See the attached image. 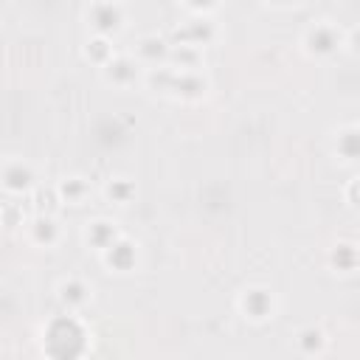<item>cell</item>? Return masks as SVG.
<instances>
[{"label":"cell","instance_id":"6da1fadb","mask_svg":"<svg viewBox=\"0 0 360 360\" xmlns=\"http://www.w3.org/2000/svg\"><path fill=\"white\" fill-rule=\"evenodd\" d=\"M45 352L51 357H76L84 352V329L76 318H53L45 329Z\"/></svg>","mask_w":360,"mask_h":360},{"label":"cell","instance_id":"7a4b0ae2","mask_svg":"<svg viewBox=\"0 0 360 360\" xmlns=\"http://www.w3.org/2000/svg\"><path fill=\"white\" fill-rule=\"evenodd\" d=\"M90 22L96 28L98 37H107V34H115L124 22V14H121V6L115 0H96L90 6Z\"/></svg>","mask_w":360,"mask_h":360},{"label":"cell","instance_id":"3957f363","mask_svg":"<svg viewBox=\"0 0 360 360\" xmlns=\"http://www.w3.org/2000/svg\"><path fill=\"white\" fill-rule=\"evenodd\" d=\"M307 51L309 53H315V56H329L338 45H340V34L332 28V25H326V22H318V25H312L309 31H307Z\"/></svg>","mask_w":360,"mask_h":360},{"label":"cell","instance_id":"277c9868","mask_svg":"<svg viewBox=\"0 0 360 360\" xmlns=\"http://www.w3.org/2000/svg\"><path fill=\"white\" fill-rule=\"evenodd\" d=\"M31 180H34L31 169H28L25 163H20V160H8V163L0 169V183H3V188L14 191V194L28 191V188H31Z\"/></svg>","mask_w":360,"mask_h":360},{"label":"cell","instance_id":"5b68a950","mask_svg":"<svg viewBox=\"0 0 360 360\" xmlns=\"http://www.w3.org/2000/svg\"><path fill=\"white\" fill-rule=\"evenodd\" d=\"M101 68H104L107 82H112V84H129L138 76V62L129 56H110Z\"/></svg>","mask_w":360,"mask_h":360},{"label":"cell","instance_id":"8992f818","mask_svg":"<svg viewBox=\"0 0 360 360\" xmlns=\"http://www.w3.org/2000/svg\"><path fill=\"white\" fill-rule=\"evenodd\" d=\"M242 312H245L248 318H253V321L267 318V315L273 312V295H270L267 290H262V287L248 290V292L242 295Z\"/></svg>","mask_w":360,"mask_h":360},{"label":"cell","instance_id":"52a82bcc","mask_svg":"<svg viewBox=\"0 0 360 360\" xmlns=\"http://www.w3.org/2000/svg\"><path fill=\"white\" fill-rule=\"evenodd\" d=\"M211 37H214V28H211L208 20H191L188 25H183V28L174 31V42H180V45H191V48L205 45Z\"/></svg>","mask_w":360,"mask_h":360},{"label":"cell","instance_id":"ba28073f","mask_svg":"<svg viewBox=\"0 0 360 360\" xmlns=\"http://www.w3.org/2000/svg\"><path fill=\"white\" fill-rule=\"evenodd\" d=\"M104 262L118 270V273H127L132 264H135V248L127 242V239H115L110 248H104Z\"/></svg>","mask_w":360,"mask_h":360},{"label":"cell","instance_id":"9c48e42d","mask_svg":"<svg viewBox=\"0 0 360 360\" xmlns=\"http://www.w3.org/2000/svg\"><path fill=\"white\" fill-rule=\"evenodd\" d=\"M59 298L68 307H82V304L90 301V287L82 278H68V281L59 284Z\"/></svg>","mask_w":360,"mask_h":360},{"label":"cell","instance_id":"30bf717a","mask_svg":"<svg viewBox=\"0 0 360 360\" xmlns=\"http://www.w3.org/2000/svg\"><path fill=\"white\" fill-rule=\"evenodd\" d=\"M115 239H118V231L112 228V222H107V219H96V222H90V228H87V242H90L96 250L110 248Z\"/></svg>","mask_w":360,"mask_h":360},{"label":"cell","instance_id":"8fae6325","mask_svg":"<svg viewBox=\"0 0 360 360\" xmlns=\"http://www.w3.org/2000/svg\"><path fill=\"white\" fill-rule=\"evenodd\" d=\"M138 56L143 62H149V65H158V62H163L169 56V45L163 39H158V37H143L138 42Z\"/></svg>","mask_w":360,"mask_h":360},{"label":"cell","instance_id":"7c38bea8","mask_svg":"<svg viewBox=\"0 0 360 360\" xmlns=\"http://www.w3.org/2000/svg\"><path fill=\"white\" fill-rule=\"evenodd\" d=\"M31 236H34V242H39V245H53L56 236H59L53 217H51V214H39V217L31 222Z\"/></svg>","mask_w":360,"mask_h":360},{"label":"cell","instance_id":"4fadbf2b","mask_svg":"<svg viewBox=\"0 0 360 360\" xmlns=\"http://www.w3.org/2000/svg\"><path fill=\"white\" fill-rule=\"evenodd\" d=\"M87 180L84 177H65L62 183H59V197L65 200V202H82L84 200V194H87Z\"/></svg>","mask_w":360,"mask_h":360},{"label":"cell","instance_id":"5bb4252c","mask_svg":"<svg viewBox=\"0 0 360 360\" xmlns=\"http://www.w3.org/2000/svg\"><path fill=\"white\" fill-rule=\"evenodd\" d=\"M107 197L112 200V202H118V205H124V202H129L132 200V194H135V186L129 183V180H124V177H115V180H110L107 183Z\"/></svg>","mask_w":360,"mask_h":360},{"label":"cell","instance_id":"9a60e30c","mask_svg":"<svg viewBox=\"0 0 360 360\" xmlns=\"http://www.w3.org/2000/svg\"><path fill=\"white\" fill-rule=\"evenodd\" d=\"M87 56H90L96 65H104V62L112 56V48H110V42H107L104 37H98V39L87 42Z\"/></svg>","mask_w":360,"mask_h":360},{"label":"cell","instance_id":"2e32d148","mask_svg":"<svg viewBox=\"0 0 360 360\" xmlns=\"http://www.w3.org/2000/svg\"><path fill=\"white\" fill-rule=\"evenodd\" d=\"M174 59H177L180 70H191V68L200 62V53H197V48H191V45H177Z\"/></svg>","mask_w":360,"mask_h":360},{"label":"cell","instance_id":"e0dca14e","mask_svg":"<svg viewBox=\"0 0 360 360\" xmlns=\"http://www.w3.org/2000/svg\"><path fill=\"white\" fill-rule=\"evenodd\" d=\"M338 152H340L346 160H354V158H357V135H354V129H349V132H343V135L338 138Z\"/></svg>","mask_w":360,"mask_h":360},{"label":"cell","instance_id":"ac0fdd59","mask_svg":"<svg viewBox=\"0 0 360 360\" xmlns=\"http://www.w3.org/2000/svg\"><path fill=\"white\" fill-rule=\"evenodd\" d=\"M335 262H338V267L352 270V267H354V248H352V245H338V250H335Z\"/></svg>","mask_w":360,"mask_h":360},{"label":"cell","instance_id":"d6986e66","mask_svg":"<svg viewBox=\"0 0 360 360\" xmlns=\"http://www.w3.org/2000/svg\"><path fill=\"white\" fill-rule=\"evenodd\" d=\"M298 343H301V349L312 352V343H315V346H321V332L307 329V332H301V335H298Z\"/></svg>","mask_w":360,"mask_h":360},{"label":"cell","instance_id":"ffe728a7","mask_svg":"<svg viewBox=\"0 0 360 360\" xmlns=\"http://www.w3.org/2000/svg\"><path fill=\"white\" fill-rule=\"evenodd\" d=\"M219 0H186V6L188 8H194V11H208V8H214Z\"/></svg>","mask_w":360,"mask_h":360},{"label":"cell","instance_id":"44dd1931","mask_svg":"<svg viewBox=\"0 0 360 360\" xmlns=\"http://www.w3.org/2000/svg\"><path fill=\"white\" fill-rule=\"evenodd\" d=\"M267 3H273V6H292L295 0H267Z\"/></svg>","mask_w":360,"mask_h":360}]
</instances>
